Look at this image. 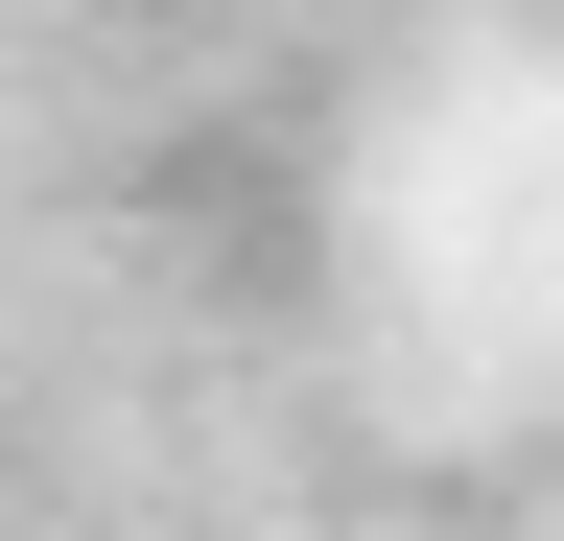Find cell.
I'll use <instances>...</instances> for the list:
<instances>
[]
</instances>
